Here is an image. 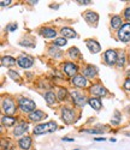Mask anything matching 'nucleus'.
<instances>
[{"instance_id":"obj_1","label":"nucleus","mask_w":130,"mask_h":150,"mask_svg":"<svg viewBox=\"0 0 130 150\" xmlns=\"http://www.w3.org/2000/svg\"><path fill=\"white\" fill-rule=\"evenodd\" d=\"M57 129V124L54 121H49L46 124H40L34 129V133L35 134H44V133H48V132H53Z\"/></svg>"},{"instance_id":"obj_2","label":"nucleus","mask_w":130,"mask_h":150,"mask_svg":"<svg viewBox=\"0 0 130 150\" xmlns=\"http://www.w3.org/2000/svg\"><path fill=\"white\" fill-rule=\"evenodd\" d=\"M18 103H19V108H21L23 112H25V113H33L34 110H36V109H35V108H36L35 102L31 101V100H29V98L22 97V98H19Z\"/></svg>"},{"instance_id":"obj_3","label":"nucleus","mask_w":130,"mask_h":150,"mask_svg":"<svg viewBox=\"0 0 130 150\" xmlns=\"http://www.w3.org/2000/svg\"><path fill=\"white\" fill-rule=\"evenodd\" d=\"M118 39L123 42H129L130 41V24L126 23L124 25H122V28L118 30Z\"/></svg>"},{"instance_id":"obj_4","label":"nucleus","mask_w":130,"mask_h":150,"mask_svg":"<svg viewBox=\"0 0 130 150\" xmlns=\"http://www.w3.org/2000/svg\"><path fill=\"white\" fill-rule=\"evenodd\" d=\"M3 109L6 114H14L16 112V107H15V103L12 101L11 98H4L3 101Z\"/></svg>"},{"instance_id":"obj_5","label":"nucleus","mask_w":130,"mask_h":150,"mask_svg":"<svg viewBox=\"0 0 130 150\" xmlns=\"http://www.w3.org/2000/svg\"><path fill=\"white\" fill-rule=\"evenodd\" d=\"M61 118H63V120L66 124H71L74 121V119H75L74 110L70 109V108H63V110H61Z\"/></svg>"},{"instance_id":"obj_6","label":"nucleus","mask_w":130,"mask_h":150,"mask_svg":"<svg viewBox=\"0 0 130 150\" xmlns=\"http://www.w3.org/2000/svg\"><path fill=\"white\" fill-rule=\"evenodd\" d=\"M105 60L109 65H114L117 60H118V58H117V52L113 51V49H109V51H106L105 53Z\"/></svg>"},{"instance_id":"obj_7","label":"nucleus","mask_w":130,"mask_h":150,"mask_svg":"<svg viewBox=\"0 0 130 150\" xmlns=\"http://www.w3.org/2000/svg\"><path fill=\"white\" fill-rule=\"evenodd\" d=\"M63 69H64V72L66 73L68 76H75V74L77 73V71H79L77 66L75 64H72V62H65Z\"/></svg>"},{"instance_id":"obj_8","label":"nucleus","mask_w":130,"mask_h":150,"mask_svg":"<svg viewBox=\"0 0 130 150\" xmlns=\"http://www.w3.org/2000/svg\"><path fill=\"white\" fill-rule=\"evenodd\" d=\"M17 64H18L21 67H23V69H28V67H30V66L33 65V59H31L30 57L23 55V57H19V58H18Z\"/></svg>"},{"instance_id":"obj_9","label":"nucleus","mask_w":130,"mask_h":150,"mask_svg":"<svg viewBox=\"0 0 130 150\" xmlns=\"http://www.w3.org/2000/svg\"><path fill=\"white\" fill-rule=\"evenodd\" d=\"M90 93H92L93 95H96V96H105L107 94V90L104 88L102 85H93L92 88H90Z\"/></svg>"},{"instance_id":"obj_10","label":"nucleus","mask_w":130,"mask_h":150,"mask_svg":"<svg viewBox=\"0 0 130 150\" xmlns=\"http://www.w3.org/2000/svg\"><path fill=\"white\" fill-rule=\"evenodd\" d=\"M86 45H87L88 49H89V51L92 52V53H99L100 49H101L100 45H99L96 41H94V40H87V41H86Z\"/></svg>"},{"instance_id":"obj_11","label":"nucleus","mask_w":130,"mask_h":150,"mask_svg":"<svg viewBox=\"0 0 130 150\" xmlns=\"http://www.w3.org/2000/svg\"><path fill=\"white\" fill-rule=\"evenodd\" d=\"M71 96H72V100H74V103L76 106H84L86 103V97L81 96L77 91H72L71 93Z\"/></svg>"},{"instance_id":"obj_12","label":"nucleus","mask_w":130,"mask_h":150,"mask_svg":"<svg viewBox=\"0 0 130 150\" xmlns=\"http://www.w3.org/2000/svg\"><path fill=\"white\" fill-rule=\"evenodd\" d=\"M29 118H30V120H33V121H40V120H42L44 118H46V114L44 113V112L36 109V110L33 112V113L29 114Z\"/></svg>"},{"instance_id":"obj_13","label":"nucleus","mask_w":130,"mask_h":150,"mask_svg":"<svg viewBox=\"0 0 130 150\" xmlns=\"http://www.w3.org/2000/svg\"><path fill=\"white\" fill-rule=\"evenodd\" d=\"M72 83H74L76 86L83 88V86L87 85V79H86V77H83V76H75V77L72 78Z\"/></svg>"},{"instance_id":"obj_14","label":"nucleus","mask_w":130,"mask_h":150,"mask_svg":"<svg viewBox=\"0 0 130 150\" xmlns=\"http://www.w3.org/2000/svg\"><path fill=\"white\" fill-rule=\"evenodd\" d=\"M84 18L87 19V22H89V23H96L98 22V19H99V16L95 13V12H93V11H87L86 13H84Z\"/></svg>"},{"instance_id":"obj_15","label":"nucleus","mask_w":130,"mask_h":150,"mask_svg":"<svg viewBox=\"0 0 130 150\" xmlns=\"http://www.w3.org/2000/svg\"><path fill=\"white\" fill-rule=\"evenodd\" d=\"M18 144H19V146L22 148V149H29L30 148V145H31V138L30 137H23V138H21L19 139V142H18Z\"/></svg>"},{"instance_id":"obj_16","label":"nucleus","mask_w":130,"mask_h":150,"mask_svg":"<svg viewBox=\"0 0 130 150\" xmlns=\"http://www.w3.org/2000/svg\"><path fill=\"white\" fill-rule=\"evenodd\" d=\"M41 35L44 37H46V39H52V37H56L57 31L54 29H52V28H45V29L41 30Z\"/></svg>"},{"instance_id":"obj_17","label":"nucleus","mask_w":130,"mask_h":150,"mask_svg":"<svg viewBox=\"0 0 130 150\" xmlns=\"http://www.w3.org/2000/svg\"><path fill=\"white\" fill-rule=\"evenodd\" d=\"M27 130H28V124L22 122V124L18 125V126H16V129L14 130V134L15 136H21V134H23Z\"/></svg>"},{"instance_id":"obj_18","label":"nucleus","mask_w":130,"mask_h":150,"mask_svg":"<svg viewBox=\"0 0 130 150\" xmlns=\"http://www.w3.org/2000/svg\"><path fill=\"white\" fill-rule=\"evenodd\" d=\"M61 34L64 37H68V39H72V37H76V33L71 29V28H63L61 29Z\"/></svg>"},{"instance_id":"obj_19","label":"nucleus","mask_w":130,"mask_h":150,"mask_svg":"<svg viewBox=\"0 0 130 150\" xmlns=\"http://www.w3.org/2000/svg\"><path fill=\"white\" fill-rule=\"evenodd\" d=\"M88 103L92 106L95 110H99V109L101 108V100H100V98H89Z\"/></svg>"},{"instance_id":"obj_20","label":"nucleus","mask_w":130,"mask_h":150,"mask_svg":"<svg viewBox=\"0 0 130 150\" xmlns=\"http://www.w3.org/2000/svg\"><path fill=\"white\" fill-rule=\"evenodd\" d=\"M1 122H3V125L4 126H6V127H9V126H12L15 122H16V119L15 118H11V117H3L1 118Z\"/></svg>"},{"instance_id":"obj_21","label":"nucleus","mask_w":130,"mask_h":150,"mask_svg":"<svg viewBox=\"0 0 130 150\" xmlns=\"http://www.w3.org/2000/svg\"><path fill=\"white\" fill-rule=\"evenodd\" d=\"M1 64L4 65V66H12V65H15L16 64V60L12 58V57H4L3 59H1Z\"/></svg>"},{"instance_id":"obj_22","label":"nucleus","mask_w":130,"mask_h":150,"mask_svg":"<svg viewBox=\"0 0 130 150\" xmlns=\"http://www.w3.org/2000/svg\"><path fill=\"white\" fill-rule=\"evenodd\" d=\"M111 25H112V28H114V29H118V28L122 25V19H121V17H119V16H113L112 19H111Z\"/></svg>"},{"instance_id":"obj_23","label":"nucleus","mask_w":130,"mask_h":150,"mask_svg":"<svg viewBox=\"0 0 130 150\" xmlns=\"http://www.w3.org/2000/svg\"><path fill=\"white\" fill-rule=\"evenodd\" d=\"M45 100H46V102H47L48 105H53V103L56 102V100H57V96H56L53 93L48 91V93H46V95H45Z\"/></svg>"},{"instance_id":"obj_24","label":"nucleus","mask_w":130,"mask_h":150,"mask_svg":"<svg viewBox=\"0 0 130 150\" xmlns=\"http://www.w3.org/2000/svg\"><path fill=\"white\" fill-rule=\"evenodd\" d=\"M95 74H96V69L93 66H88L84 70V76H87V77H94Z\"/></svg>"},{"instance_id":"obj_25","label":"nucleus","mask_w":130,"mask_h":150,"mask_svg":"<svg viewBox=\"0 0 130 150\" xmlns=\"http://www.w3.org/2000/svg\"><path fill=\"white\" fill-rule=\"evenodd\" d=\"M69 54H70L71 58L76 59V58H79V57H80V51H79V49H77L76 47H74V48H71L70 51H69Z\"/></svg>"},{"instance_id":"obj_26","label":"nucleus","mask_w":130,"mask_h":150,"mask_svg":"<svg viewBox=\"0 0 130 150\" xmlns=\"http://www.w3.org/2000/svg\"><path fill=\"white\" fill-rule=\"evenodd\" d=\"M54 45H57V46H65V45H66V40H65V37H59V39H57L54 41Z\"/></svg>"},{"instance_id":"obj_27","label":"nucleus","mask_w":130,"mask_h":150,"mask_svg":"<svg viewBox=\"0 0 130 150\" xmlns=\"http://www.w3.org/2000/svg\"><path fill=\"white\" fill-rule=\"evenodd\" d=\"M9 76L12 77V79H15V81H18V79H19V74L16 73L15 71H12V70L9 71Z\"/></svg>"},{"instance_id":"obj_28","label":"nucleus","mask_w":130,"mask_h":150,"mask_svg":"<svg viewBox=\"0 0 130 150\" xmlns=\"http://www.w3.org/2000/svg\"><path fill=\"white\" fill-rule=\"evenodd\" d=\"M124 62H125V55H124V53H122L121 58L117 60V64H118V66H123V65H124Z\"/></svg>"},{"instance_id":"obj_29","label":"nucleus","mask_w":130,"mask_h":150,"mask_svg":"<svg viewBox=\"0 0 130 150\" xmlns=\"http://www.w3.org/2000/svg\"><path fill=\"white\" fill-rule=\"evenodd\" d=\"M65 96H66V91H65L64 89H59V95H58V98L59 100H64Z\"/></svg>"},{"instance_id":"obj_30","label":"nucleus","mask_w":130,"mask_h":150,"mask_svg":"<svg viewBox=\"0 0 130 150\" xmlns=\"http://www.w3.org/2000/svg\"><path fill=\"white\" fill-rule=\"evenodd\" d=\"M84 132H87V133H93V134H100V133H102L101 130H84Z\"/></svg>"},{"instance_id":"obj_31","label":"nucleus","mask_w":130,"mask_h":150,"mask_svg":"<svg viewBox=\"0 0 130 150\" xmlns=\"http://www.w3.org/2000/svg\"><path fill=\"white\" fill-rule=\"evenodd\" d=\"M11 3H12L11 0H1V1H0V5L4 7V6H6V5H10Z\"/></svg>"},{"instance_id":"obj_32","label":"nucleus","mask_w":130,"mask_h":150,"mask_svg":"<svg viewBox=\"0 0 130 150\" xmlns=\"http://www.w3.org/2000/svg\"><path fill=\"white\" fill-rule=\"evenodd\" d=\"M7 29H9V31H15L17 29V24H11V25L7 27Z\"/></svg>"},{"instance_id":"obj_33","label":"nucleus","mask_w":130,"mask_h":150,"mask_svg":"<svg viewBox=\"0 0 130 150\" xmlns=\"http://www.w3.org/2000/svg\"><path fill=\"white\" fill-rule=\"evenodd\" d=\"M124 16H125V18H126L128 21H130V7L125 10V12H124Z\"/></svg>"},{"instance_id":"obj_34","label":"nucleus","mask_w":130,"mask_h":150,"mask_svg":"<svg viewBox=\"0 0 130 150\" xmlns=\"http://www.w3.org/2000/svg\"><path fill=\"white\" fill-rule=\"evenodd\" d=\"M124 88L126 90H130V79H126L125 83H124Z\"/></svg>"},{"instance_id":"obj_35","label":"nucleus","mask_w":130,"mask_h":150,"mask_svg":"<svg viewBox=\"0 0 130 150\" xmlns=\"http://www.w3.org/2000/svg\"><path fill=\"white\" fill-rule=\"evenodd\" d=\"M77 3H80V4H83V5H88V4H90L92 1L90 0H79Z\"/></svg>"},{"instance_id":"obj_36","label":"nucleus","mask_w":130,"mask_h":150,"mask_svg":"<svg viewBox=\"0 0 130 150\" xmlns=\"http://www.w3.org/2000/svg\"><path fill=\"white\" fill-rule=\"evenodd\" d=\"M63 141H65V142H74V138H63Z\"/></svg>"},{"instance_id":"obj_37","label":"nucleus","mask_w":130,"mask_h":150,"mask_svg":"<svg viewBox=\"0 0 130 150\" xmlns=\"http://www.w3.org/2000/svg\"><path fill=\"white\" fill-rule=\"evenodd\" d=\"M95 141H98V142H100V141H105V138H104V137H102V138H101V137H99V138H95Z\"/></svg>"},{"instance_id":"obj_38","label":"nucleus","mask_w":130,"mask_h":150,"mask_svg":"<svg viewBox=\"0 0 130 150\" xmlns=\"http://www.w3.org/2000/svg\"><path fill=\"white\" fill-rule=\"evenodd\" d=\"M125 134H126V136H130V132H125Z\"/></svg>"},{"instance_id":"obj_39","label":"nucleus","mask_w":130,"mask_h":150,"mask_svg":"<svg viewBox=\"0 0 130 150\" xmlns=\"http://www.w3.org/2000/svg\"><path fill=\"white\" fill-rule=\"evenodd\" d=\"M75 150H79V149H75Z\"/></svg>"}]
</instances>
